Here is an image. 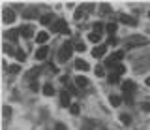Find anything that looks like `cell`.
I'll use <instances>...</instances> for the list:
<instances>
[{"instance_id": "cell-1", "label": "cell", "mask_w": 150, "mask_h": 130, "mask_svg": "<svg viewBox=\"0 0 150 130\" xmlns=\"http://www.w3.org/2000/svg\"><path fill=\"white\" fill-rule=\"evenodd\" d=\"M73 49H75V45L71 41H64V45H60V49H58V60L60 62H66V60L71 57Z\"/></svg>"}, {"instance_id": "cell-2", "label": "cell", "mask_w": 150, "mask_h": 130, "mask_svg": "<svg viewBox=\"0 0 150 130\" xmlns=\"http://www.w3.org/2000/svg\"><path fill=\"white\" fill-rule=\"evenodd\" d=\"M51 30L53 32H64V34H69V29H68V23L64 19H58L53 23V26H51Z\"/></svg>"}, {"instance_id": "cell-3", "label": "cell", "mask_w": 150, "mask_h": 130, "mask_svg": "<svg viewBox=\"0 0 150 130\" xmlns=\"http://www.w3.org/2000/svg\"><path fill=\"white\" fill-rule=\"evenodd\" d=\"M146 44V38L144 36H129L128 40H126V45L128 47H135V45H144Z\"/></svg>"}, {"instance_id": "cell-4", "label": "cell", "mask_w": 150, "mask_h": 130, "mask_svg": "<svg viewBox=\"0 0 150 130\" xmlns=\"http://www.w3.org/2000/svg\"><path fill=\"white\" fill-rule=\"evenodd\" d=\"M2 19H4V23H6V25H11V23L17 19V13L13 11L11 8H6V10H4V15H2Z\"/></svg>"}, {"instance_id": "cell-5", "label": "cell", "mask_w": 150, "mask_h": 130, "mask_svg": "<svg viewBox=\"0 0 150 130\" xmlns=\"http://www.w3.org/2000/svg\"><path fill=\"white\" fill-rule=\"evenodd\" d=\"M122 91H124V96H131L135 92V83L133 81H124L122 83Z\"/></svg>"}, {"instance_id": "cell-6", "label": "cell", "mask_w": 150, "mask_h": 130, "mask_svg": "<svg viewBox=\"0 0 150 130\" xmlns=\"http://www.w3.org/2000/svg\"><path fill=\"white\" fill-rule=\"evenodd\" d=\"M105 53H107V45L105 44H103V45H96V47L92 49V57L94 59H101Z\"/></svg>"}, {"instance_id": "cell-7", "label": "cell", "mask_w": 150, "mask_h": 130, "mask_svg": "<svg viewBox=\"0 0 150 130\" xmlns=\"http://www.w3.org/2000/svg\"><path fill=\"white\" fill-rule=\"evenodd\" d=\"M47 55H49V47H47V45H41V47L36 51L34 57H36L38 60H45V59H47Z\"/></svg>"}, {"instance_id": "cell-8", "label": "cell", "mask_w": 150, "mask_h": 130, "mask_svg": "<svg viewBox=\"0 0 150 130\" xmlns=\"http://www.w3.org/2000/svg\"><path fill=\"white\" fill-rule=\"evenodd\" d=\"M60 106H62V108H71V102H69V92L62 91V94H60Z\"/></svg>"}, {"instance_id": "cell-9", "label": "cell", "mask_w": 150, "mask_h": 130, "mask_svg": "<svg viewBox=\"0 0 150 130\" xmlns=\"http://www.w3.org/2000/svg\"><path fill=\"white\" fill-rule=\"evenodd\" d=\"M120 23H122V25H129V26H135V25H137V21H135L133 17H131V15H124V13L120 15Z\"/></svg>"}, {"instance_id": "cell-10", "label": "cell", "mask_w": 150, "mask_h": 130, "mask_svg": "<svg viewBox=\"0 0 150 130\" xmlns=\"http://www.w3.org/2000/svg\"><path fill=\"white\" fill-rule=\"evenodd\" d=\"M32 34H34V26H30V25L21 26V36H25V38H32Z\"/></svg>"}, {"instance_id": "cell-11", "label": "cell", "mask_w": 150, "mask_h": 130, "mask_svg": "<svg viewBox=\"0 0 150 130\" xmlns=\"http://www.w3.org/2000/svg\"><path fill=\"white\" fill-rule=\"evenodd\" d=\"M75 68H77V70H81V72H86L90 66H88V62H86V60L77 59V60H75Z\"/></svg>"}, {"instance_id": "cell-12", "label": "cell", "mask_w": 150, "mask_h": 130, "mask_svg": "<svg viewBox=\"0 0 150 130\" xmlns=\"http://www.w3.org/2000/svg\"><path fill=\"white\" fill-rule=\"evenodd\" d=\"M19 34H21V30H19V29H11V30L6 32V38L11 40V41H15V40L19 38Z\"/></svg>"}, {"instance_id": "cell-13", "label": "cell", "mask_w": 150, "mask_h": 130, "mask_svg": "<svg viewBox=\"0 0 150 130\" xmlns=\"http://www.w3.org/2000/svg\"><path fill=\"white\" fill-rule=\"evenodd\" d=\"M47 40H49V34H47V32L41 30V32H38V34H36V41H38L40 45H43Z\"/></svg>"}, {"instance_id": "cell-14", "label": "cell", "mask_w": 150, "mask_h": 130, "mask_svg": "<svg viewBox=\"0 0 150 130\" xmlns=\"http://www.w3.org/2000/svg\"><path fill=\"white\" fill-rule=\"evenodd\" d=\"M75 85L81 87V89H84V87H88V79L84 76H77V77H75Z\"/></svg>"}, {"instance_id": "cell-15", "label": "cell", "mask_w": 150, "mask_h": 130, "mask_svg": "<svg viewBox=\"0 0 150 130\" xmlns=\"http://www.w3.org/2000/svg\"><path fill=\"white\" fill-rule=\"evenodd\" d=\"M109 102H111L112 108H118V106L122 104V98H120V96H116V94H111L109 96Z\"/></svg>"}, {"instance_id": "cell-16", "label": "cell", "mask_w": 150, "mask_h": 130, "mask_svg": "<svg viewBox=\"0 0 150 130\" xmlns=\"http://www.w3.org/2000/svg\"><path fill=\"white\" fill-rule=\"evenodd\" d=\"M111 70H112V74H116V76H122V74L126 72V66H124V64H115Z\"/></svg>"}, {"instance_id": "cell-17", "label": "cell", "mask_w": 150, "mask_h": 130, "mask_svg": "<svg viewBox=\"0 0 150 130\" xmlns=\"http://www.w3.org/2000/svg\"><path fill=\"white\" fill-rule=\"evenodd\" d=\"M53 19H54V17L53 15H51V13H47V15H41V25H51V23H53Z\"/></svg>"}, {"instance_id": "cell-18", "label": "cell", "mask_w": 150, "mask_h": 130, "mask_svg": "<svg viewBox=\"0 0 150 130\" xmlns=\"http://www.w3.org/2000/svg\"><path fill=\"white\" fill-rule=\"evenodd\" d=\"M41 91H43L45 96H53V94H54V89L49 85V83H47V85H43V89H41Z\"/></svg>"}, {"instance_id": "cell-19", "label": "cell", "mask_w": 150, "mask_h": 130, "mask_svg": "<svg viewBox=\"0 0 150 130\" xmlns=\"http://www.w3.org/2000/svg\"><path fill=\"white\" fill-rule=\"evenodd\" d=\"M105 30H107V34H115L116 32V23H109V25H105Z\"/></svg>"}, {"instance_id": "cell-20", "label": "cell", "mask_w": 150, "mask_h": 130, "mask_svg": "<svg viewBox=\"0 0 150 130\" xmlns=\"http://www.w3.org/2000/svg\"><path fill=\"white\" fill-rule=\"evenodd\" d=\"M23 17H25V19H32V17H36V10H25L23 11Z\"/></svg>"}, {"instance_id": "cell-21", "label": "cell", "mask_w": 150, "mask_h": 130, "mask_svg": "<svg viewBox=\"0 0 150 130\" xmlns=\"http://www.w3.org/2000/svg\"><path fill=\"white\" fill-rule=\"evenodd\" d=\"M100 38H101V36L96 34V32H90V34H88V41H92V44H98V41H100Z\"/></svg>"}, {"instance_id": "cell-22", "label": "cell", "mask_w": 150, "mask_h": 130, "mask_svg": "<svg viewBox=\"0 0 150 130\" xmlns=\"http://www.w3.org/2000/svg\"><path fill=\"white\" fill-rule=\"evenodd\" d=\"M103 26H105V25H103V23L96 21V23H94V25H92V29H94V32H96V34H100V32L103 30Z\"/></svg>"}, {"instance_id": "cell-23", "label": "cell", "mask_w": 150, "mask_h": 130, "mask_svg": "<svg viewBox=\"0 0 150 130\" xmlns=\"http://www.w3.org/2000/svg\"><path fill=\"white\" fill-rule=\"evenodd\" d=\"M15 59L19 60V62H23V60H25V59H26V55H25V51H23V49H17V51H15Z\"/></svg>"}, {"instance_id": "cell-24", "label": "cell", "mask_w": 150, "mask_h": 130, "mask_svg": "<svg viewBox=\"0 0 150 130\" xmlns=\"http://www.w3.org/2000/svg\"><path fill=\"white\" fill-rule=\"evenodd\" d=\"M69 111H71V115H79V113H81V108H79V104H71Z\"/></svg>"}, {"instance_id": "cell-25", "label": "cell", "mask_w": 150, "mask_h": 130, "mask_svg": "<svg viewBox=\"0 0 150 130\" xmlns=\"http://www.w3.org/2000/svg\"><path fill=\"white\" fill-rule=\"evenodd\" d=\"M120 123H122V124H129V123H131V119H129V115H126V113H122V115H120Z\"/></svg>"}, {"instance_id": "cell-26", "label": "cell", "mask_w": 150, "mask_h": 130, "mask_svg": "<svg viewBox=\"0 0 150 130\" xmlns=\"http://www.w3.org/2000/svg\"><path fill=\"white\" fill-rule=\"evenodd\" d=\"M84 49H86V45H84L83 41H77V44H75V51H79V53H83Z\"/></svg>"}, {"instance_id": "cell-27", "label": "cell", "mask_w": 150, "mask_h": 130, "mask_svg": "<svg viewBox=\"0 0 150 130\" xmlns=\"http://www.w3.org/2000/svg\"><path fill=\"white\" fill-rule=\"evenodd\" d=\"M8 70L11 72V74H17V72H21V68H19V64H11V66H9Z\"/></svg>"}, {"instance_id": "cell-28", "label": "cell", "mask_w": 150, "mask_h": 130, "mask_svg": "<svg viewBox=\"0 0 150 130\" xmlns=\"http://www.w3.org/2000/svg\"><path fill=\"white\" fill-rule=\"evenodd\" d=\"M100 10H101V13H109L111 6H107V4H100Z\"/></svg>"}, {"instance_id": "cell-29", "label": "cell", "mask_w": 150, "mask_h": 130, "mask_svg": "<svg viewBox=\"0 0 150 130\" xmlns=\"http://www.w3.org/2000/svg\"><path fill=\"white\" fill-rule=\"evenodd\" d=\"M118 77L120 76H116V74H109V83H118Z\"/></svg>"}, {"instance_id": "cell-30", "label": "cell", "mask_w": 150, "mask_h": 130, "mask_svg": "<svg viewBox=\"0 0 150 130\" xmlns=\"http://www.w3.org/2000/svg\"><path fill=\"white\" fill-rule=\"evenodd\" d=\"M73 17H75V21H79V19H83V10H81V8H79V10H77V11H75V13H73Z\"/></svg>"}, {"instance_id": "cell-31", "label": "cell", "mask_w": 150, "mask_h": 130, "mask_svg": "<svg viewBox=\"0 0 150 130\" xmlns=\"http://www.w3.org/2000/svg\"><path fill=\"white\" fill-rule=\"evenodd\" d=\"M2 113H4V117H9V115H11V108H9V106H4Z\"/></svg>"}, {"instance_id": "cell-32", "label": "cell", "mask_w": 150, "mask_h": 130, "mask_svg": "<svg viewBox=\"0 0 150 130\" xmlns=\"http://www.w3.org/2000/svg\"><path fill=\"white\" fill-rule=\"evenodd\" d=\"M96 76H98V77H103V76H105V72H103V66H98V68H96Z\"/></svg>"}, {"instance_id": "cell-33", "label": "cell", "mask_w": 150, "mask_h": 130, "mask_svg": "<svg viewBox=\"0 0 150 130\" xmlns=\"http://www.w3.org/2000/svg\"><path fill=\"white\" fill-rule=\"evenodd\" d=\"M4 51H6V53H8V55H11V53H13V49H11V45H8V44H6V45H4Z\"/></svg>"}, {"instance_id": "cell-34", "label": "cell", "mask_w": 150, "mask_h": 130, "mask_svg": "<svg viewBox=\"0 0 150 130\" xmlns=\"http://www.w3.org/2000/svg\"><path fill=\"white\" fill-rule=\"evenodd\" d=\"M56 130H66V124H62V123H56V126H54Z\"/></svg>"}, {"instance_id": "cell-35", "label": "cell", "mask_w": 150, "mask_h": 130, "mask_svg": "<svg viewBox=\"0 0 150 130\" xmlns=\"http://www.w3.org/2000/svg\"><path fill=\"white\" fill-rule=\"evenodd\" d=\"M30 89H32V91H38V89H40V85L34 81V83H30Z\"/></svg>"}, {"instance_id": "cell-36", "label": "cell", "mask_w": 150, "mask_h": 130, "mask_svg": "<svg viewBox=\"0 0 150 130\" xmlns=\"http://www.w3.org/2000/svg\"><path fill=\"white\" fill-rule=\"evenodd\" d=\"M38 76V70H32L30 74H28V77H36Z\"/></svg>"}, {"instance_id": "cell-37", "label": "cell", "mask_w": 150, "mask_h": 130, "mask_svg": "<svg viewBox=\"0 0 150 130\" xmlns=\"http://www.w3.org/2000/svg\"><path fill=\"white\" fill-rule=\"evenodd\" d=\"M109 44H111V45H115V44H116V38H112V36H111V38H109Z\"/></svg>"}, {"instance_id": "cell-38", "label": "cell", "mask_w": 150, "mask_h": 130, "mask_svg": "<svg viewBox=\"0 0 150 130\" xmlns=\"http://www.w3.org/2000/svg\"><path fill=\"white\" fill-rule=\"evenodd\" d=\"M144 83H146V85L150 87V77H146V79H144Z\"/></svg>"}, {"instance_id": "cell-39", "label": "cell", "mask_w": 150, "mask_h": 130, "mask_svg": "<svg viewBox=\"0 0 150 130\" xmlns=\"http://www.w3.org/2000/svg\"><path fill=\"white\" fill-rule=\"evenodd\" d=\"M144 109H150V104H146V106H144Z\"/></svg>"}, {"instance_id": "cell-40", "label": "cell", "mask_w": 150, "mask_h": 130, "mask_svg": "<svg viewBox=\"0 0 150 130\" xmlns=\"http://www.w3.org/2000/svg\"><path fill=\"white\" fill-rule=\"evenodd\" d=\"M148 17H150V11H148Z\"/></svg>"}]
</instances>
